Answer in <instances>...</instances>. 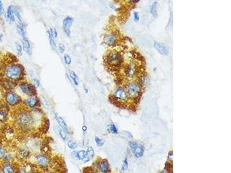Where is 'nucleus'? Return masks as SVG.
I'll return each instance as SVG.
<instances>
[{
    "mask_svg": "<svg viewBox=\"0 0 231 173\" xmlns=\"http://www.w3.org/2000/svg\"><path fill=\"white\" fill-rule=\"evenodd\" d=\"M32 153L31 150L26 147L20 148L15 153V159H16L20 164L29 160L31 158Z\"/></svg>",
    "mask_w": 231,
    "mask_h": 173,
    "instance_id": "nucleus-6",
    "label": "nucleus"
},
{
    "mask_svg": "<svg viewBox=\"0 0 231 173\" xmlns=\"http://www.w3.org/2000/svg\"><path fill=\"white\" fill-rule=\"evenodd\" d=\"M168 158L170 161H173V151L169 152L168 154Z\"/></svg>",
    "mask_w": 231,
    "mask_h": 173,
    "instance_id": "nucleus-50",
    "label": "nucleus"
},
{
    "mask_svg": "<svg viewBox=\"0 0 231 173\" xmlns=\"http://www.w3.org/2000/svg\"><path fill=\"white\" fill-rule=\"evenodd\" d=\"M21 42L23 43V47L24 50L26 52L27 54H28V55H30L31 51V45L30 42L28 41V39L26 38H22Z\"/></svg>",
    "mask_w": 231,
    "mask_h": 173,
    "instance_id": "nucleus-25",
    "label": "nucleus"
},
{
    "mask_svg": "<svg viewBox=\"0 0 231 173\" xmlns=\"http://www.w3.org/2000/svg\"><path fill=\"white\" fill-rule=\"evenodd\" d=\"M39 104V99L36 96H31L24 100V104L26 105V107L30 110H33L36 108Z\"/></svg>",
    "mask_w": 231,
    "mask_h": 173,
    "instance_id": "nucleus-16",
    "label": "nucleus"
},
{
    "mask_svg": "<svg viewBox=\"0 0 231 173\" xmlns=\"http://www.w3.org/2000/svg\"><path fill=\"white\" fill-rule=\"evenodd\" d=\"M86 155V151L82 150L80 151H77V159L79 160L83 161Z\"/></svg>",
    "mask_w": 231,
    "mask_h": 173,
    "instance_id": "nucleus-31",
    "label": "nucleus"
},
{
    "mask_svg": "<svg viewBox=\"0 0 231 173\" xmlns=\"http://www.w3.org/2000/svg\"><path fill=\"white\" fill-rule=\"evenodd\" d=\"M5 136L9 140H12L15 137V130L14 128L9 126L5 131Z\"/></svg>",
    "mask_w": 231,
    "mask_h": 173,
    "instance_id": "nucleus-24",
    "label": "nucleus"
},
{
    "mask_svg": "<svg viewBox=\"0 0 231 173\" xmlns=\"http://www.w3.org/2000/svg\"><path fill=\"white\" fill-rule=\"evenodd\" d=\"M14 9L15 7L14 5H10L8 7L7 16L8 20L11 22L14 21Z\"/></svg>",
    "mask_w": 231,
    "mask_h": 173,
    "instance_id": "nucleus-23",
    "label": "nucleus"
},
{
    "mask_svg": "<svg viewBox=\"0 0 231 173\" xmlns=\"http://www.w3.org/2000/svg\"><path fill=\"white\" fill-rule=\"evenodd\" d=\"M4 12V7H3V4L1 1H0V16L3 14Z\"/></svg>",
    "mask_w": 231,
    "mask_h": 173,
    "instance_id": "nucleus-49",
    "label": "nucleus"
},
{
    "mask_svg": "<svg viewBox=\"0 0 231 173\" xmlns=\"http://www.w3.org/2000/svg\"><path fill=\"white\" fill-rule=\"evenodd\" d=\"M73 23V19L70 17H66L63 21V27L64 32L67 36H70V27Z\"/></svg>",
    "mask_w": 231,
    "mask_h": 173,
    "instance_id": "nucleus-18",
    "label": "nucleus"
},
{
    "mask_svg": "<svg viewBox=\"0 0 231 173\" xmlns=\"http://www.w3.org/2000/svg\"><path fill=\"white\" fill-rule=\"evenodd\" d=\"M169 173V172H168V171H167V170H164V171H162V172H161V173Z\"/></svg>",
    "mask_w": 231,
    "mask_h": 173,
    "instance_id": "nucleus-53",
    "label": "nucleus"
},
{
    "mask_svg": "<svg viewBox=\"0 0 231 173\" xmlns=\"http://www.w3.org/2000/svg\"><path fill=\"white\" fill-rule=\"evenodd\" d=\"M128 160L127 158H126L124 159V162H123V165H122V168H121V171L123 172L126 171L128 168Z\"/></svg>",
    "mask_w": 231,
    "mask_h": 173,
    "instance_id": "nucleus-40",
    "label": "nucleus"
},
{
    "mask_svg": "<svg viewBox=\"0 0 231 173\" xmlns=\"http://www.w3.org/2000/svg\"><path fill=\"white\" fill-rule=\"evenodd\" d=\"M9 106L7 103L2 104L0 106V122H4L7 119Z\"/></svg>",
    "mask_w": 231,
    "mask_h": 173,
    "instance_id": "nucleus-19",
    "label": "nucleus"
},
{
    "mask_svg": "<svg viewBox=\"0 0 231 173\" xmlns=\"http://www.w3.org/2000/svg\"><path fill=\"white\" fill-rule=\"evenodd\" d=\"M64 62L67 64V65H70L72 62V60H71V58L70 57V56L68 54H65L64 55Z\"/></svg>",
    "mask_w": 231,
    "mask_h": 173,
    "instance_id": "nucleus-41",
    "label": "nucleus"
},
{
    "mask_svg": "<svg viewBox=\"0 0 231 173\" xmlns=\"http://www.w3.org/2000/svg\"><path fill=\"white\" fill-rule=\"evenodd\" d=\"M58 134L61 138H62L64 141H67V133L65 131H64L63 130H62L61 128L58 130Z\"/></svg>",
    "mask_w": 231,
    "mask_h": 173,
    "instance_id": "nucleus-37",
    "label": "nucleus"
},
{
    "mask_svg": "<svg viewBox=\"0 0 231 173\" xmlns=\"http://www.w3.org/2000/svg\"><path fill=\"white\" fill-rule=\"evenodd\" d=\"M113 99L117 102L120 103H124L128 100V95L126 92V90L123 88L120 87L115 90L113 95Z\"/></svg>",
    "mask_w": 231,
    "mask_h": 173,
    "instance_id": "nucleus-10",
    "label": "nucleus"
},
{
    "mask_svg": "<svg viewBox=\"0 0 231 173\" xmlns=\"http://www.w3.org/2000/svg\"><path fill=\"white\" fill-rule=\"evenodd\" d=\"M2 173H20V164L5 163L1 168Z\"/></svg>",
    "mask_w": 231,
    "mask_h": 173,
    "instance_id": "nucleus-12",
    "label": "nucleus"
},
{
    "mask_svg": "<svg viewBox=\"0 0 231 173\" xmlns=\"http://www.w3.org/2000/svg\"><path fill=\"white\" fill-rule=\"evenodd\" d=\"M126 91L128 97L135 99L139 96L141 92V87L138 83H129L126 85Z\"/></svg>",
    "mask_w": 231,
    "mask_h": 173,
    "instance_id": "nucleus-7",
    "label": "nucleus"
},
{
    "mask_svg": "<svg viewBox=\"0 0 231 173\" xmlns=\"http://www.w3.org/2000/svg\"><path fill=\"white\" fill-rule=\"evenodd\" d=\"M105 62L108 67L115 68L119 67L122 62V56L119 51L113 50L105 55Z\"/></svg>",
    "mask_w": 231,
    "mask_h": 173,
    "instance_id": "nucleus-4",
    "label": "nucleus"
},
{
    "mask_svg": "<svg viewBox=\"0 0 231 173\" xmlns=\"http://www.w3.org/2000/svg\"><path fill=\"white\" fill-rule=\"evenodd\" d=\"M150 12L154 17L157 16V2H154V3L152 4L151 7L150 8Z\"/></svg>",
    "mask_w": 231,
    "mask_h": 173,
    "instance_id": "nucleus-34",
    "label": "nucleus"
},
{
    "mask_svg": "<svg viewBox=\"0 0 231 173\" xmlns=\"http://www.w3.org/2000/svg\"><path fill=\"white\" fill-rule=\"evenodd\" d=\"M40 150H41V153L50 155L51 150H50V148L49 143L44 141L41 144V148H40Z\"/></svg>",
    "mask_w": 231,
    "mask_h": 173,
    "instance_id": "nucleus-26",
    "label": "nucleus"
},
{
    "mask_svg": "<svg viewBox=\"0 0 231 173\" xmlns=\"http://www.w3.org/2000/svg\"><path fill=\"white\" fill-rule=\"evenodd\" d=\"M19 87L25 94L31 97L35 96L36 88L34 85L26 82H21L19 84Z\"/></svg>",
    "mask_w": 231,
    "mask_h": 173,
    "instance_id": "nucleus-13",
    "label": "nucleus"
},
{
    "mask_svg": "<svg viewBox=\"0 0 231 173\" xmlns=\"http://www.w3.org/2000/svg\"><path fill=\"white\" fill-rule=\"evenodd\" d=\"M70 78L71 79V80L73 81V83L75 84V85H77L79 84V77L77 76V75L75 73L74 71L73 70H71L70 72Z\"/></svg>",
    "mask_w": 231,
    "mask_h": 173,
    "instance_id": "nucleus-29",
    "label": "nucleus"
},
{
    "mask_svg": "<svg viewBox=\"0 0 231 173\" xmlns=\"http://www.w3.org/2000/svg\"><path fill=\"white\" fill-rule=\"evenodd\" d=\"M52 156L43 153H39L33 155L32 162L42 171L49 168Z\"/></svg>",
    "mask_w": 231,
    "mask_h": 173,
    "instance_id": "nucleus-3",
    "label": "nucleus"
},
{
    "mask_svg": "<svg viewBox=\"0 0 231 173\" xmlns=\"http://www.w3.org/2000/svg\"><path fill=\"white\" fill-rule=\"evenodd\" d=\"M67 146L71 150H75L78 147V144L77 142L72 140H67Z\"/></svg>",
    "mask_w": 231,
    "mask_h": 173,
    "instance_id": "nucleus-28",
    "label": "nucleus"
},
{
    "mask_svg": "<svg viewBox=\"0 0 231 173\" xmlns=\"http://www.w3.org/2000/svg\"><path fill=\"white\" fill-rule=\"evenodd\" d=\"M109 129L110 132H111L113 134H117L118 130L116 126V125L113 124L110 125L109 126Z\"/></svg>",
    "mask_w": 231,
    "mask_h": 173,
    "instance_id": "nucleus-39",
    "label": "nucleus"
},
{
    "mask_svg": "<svg viewBox=\"0 0 231 173\" xmlns=\"http://www.w3.org/2000/svg\"><path fill=\"white\" fill-rule=\"evenodd\" d=\"M16 48L18 53V55H21L22 54V47L21 45L19 43H16Z\"/></svg>",
    "mask_w": 231,
    "mask_h": 173,
    "instance_id": "nucleus-42",
    "label": "nucleus"
},
{
    "mask_svg": "<svg viewBox=\"0 0 231 173\" xmlns=\"http://www.w3.org/2000/svg\"><path fill=\"white\" fill-rule=\"evenodd\" d=\"M83 173H99V171L97 169L94 168L92 166L90 167H84L83 169Z\"/></svg>",
    "mask_w": 231,
    "mask_h": 173,
    "instance_id": "nucleus-30",
    "label": "nucleus"
},
{
    "mask_svg": "<svg viewBox=\"0 0 231 173\" xmlns=\"http://www.w3.org/2000/svg\"><path fill=\"white\" fill-rule=\"evenodd\" d=\"M154 47L162 55H165L168 54V48H167V47L164 46L163 44H161L157 42H155Z\"/></svg>",
    "mask_w": 231,
    "mask_h": 173,
    "instance_id": "nucleus-22",
    "label": "nucleus"
},
{
    "mask_svg": "<svg viewBox=\"0 0 231 173\" xmlns=\"http://www.w3.org/2000/svg\"><path fill=\"white\" fill-rule=\"evenodd\" d=\"M133 19H134V20H135L136 22H138L139 21V14L138 12H135L133 13Z\"/></svg>",
    "mask_w": 231,
    "mask_h": 173,
    "instance_id": "nucleus-46",
    "label": "nucleus"
},
{
    "mask_svg": "<svg viewBox=\"0 0 231 173\" xmlns=\"http://www.w3.org/2000/svg\"><path fill=\"white\" fill-rule=\"evenodd\" d=\"M70 156L73 159L77 160V151L73 150L72 152L70 153Z\"/></svg>",
    "mask_w": 231,
    "mask_h": 173,
    "instance_id": "nucleus-45",
    "label": "nucleus"
},
{
    "mask_svg": "<svg viewBox=\"0 0 231 173\" xmlns=\"http://www.w3.org/2000/svg\"><path fill=\"white\" fill-rule=\"evenodd\" d=\"M104 41L106 45L111 46L116 43L117 41V35L115 32H110L104 35Z\"/></svg>",
    "mask_w": 231,
    "mask_h": 173,
    "instance_id": "nucleus-17",
    "label": "nucleus"
},
{
    "mask_svg": "<svg viewBox=\"0 0 231 173\" xmlns=\"http://www.w3.org/2000/svg\"><path fill=\"white\" fill-rule=\"evenodd\" d=\"M4 74L5 78L17 82L23 79L24 76V69L19 63H12L5 67Z\"/></svg>",
    "mask_w": 231,
    "mask_h": 173,
    "instance_id": "nucleus-2",
    "label": "nucleus"
},
{
    "mask_svg": "<svg viewBox=\"0 0 231 173\" xmlns=\"http://www.w3.org/2000/svg\"><path fill=\"white\" fill-rule=\"evenodd\" d=\"M55 119H56V121L57 122L58 124L59 125V126H60V128L62 130H63L64 131H65L67 133H69L68 127L66 124L65 121L63 119V118L61 117L58 114H56L55 115Z\"/></svg>",
    "mask_w": 231,
    "mask_h": 173,
    "instance_id": "nucleus-21",
    "label": "nucleus"
},
{
    "mask_svg": "<svg viewBox=\"0 0 231 173\" xmlns=\"http://www.w3.org/2000/svg\"><path fill=\"white\" fill-rule=\"evenodd\" d=\"M0 85L4 90L7 91V92L14 90L17 85V83L16 82H14L12 80L4 78L0 80Z\"/></svg>",
    "mask_w": 231,
    "mask_h": 173,
    "instance_id": "nucleus-15",
    "label": "nucleus"
},
{
    "mask_svg": "<svg viewBox=\"0 0 231 173\" xmlns=\"http://www.w3.org/2000/svg\"><path fill=\"white\" fill-rule=\"evenodd\" d=\"M2 173V172H1V173Z\"/></svg>",
    "mask_w": 231,
    "mask_h": 173,
    "instance_id": "nucleus-55",
    "label": "nucleus"
},
{
    "mask_svg": "<svg viewBox=\"0 0 231 173\" xmlns=\"http://www.w3.org/2000/svg\"><path fill=\"white\" fill-rule=\"evenodd\" d=\"M4 97L6 103L11 106H15L21 103V97L12 91L6 92Z\"/></svg>",
    "mask_w": 231,
    "mask_h": 173,
    "instance_id": "nucleus-9",
    "label": "nucleus"
},
{
    "mask_svg": "<svg viewBox=\"0 0 231 173\" xmlns=\"http://www.w3.org/2000/svg\"><path fill=\"white\" fill-rule=\"evenodd\" d=\"M129 144L134 156L137 158H139L143 155L145 148L143 144L135 141H131Z\"/></svg>",
    "mask_w": 231,
    "mask_h": 173,
    "instance_id": "nucleus-11",
    "label": "nucleus"
},
{
    "mask_svg": "<svg viewBox=\"0 0 231 173\" xmlns=\"http://www.w3.org/2000/svg\"><path fill=\"white\" fill-rule=\"evenodd\" d=\"M42 173H58L57 172H56V171H54V170H52V169H50V168H48V169H47V170H45V171H42Z\"/></svg>",
    "mask_w": 231,
    "mask_h": 173,
    "instance_id": "nucleus-48",
    "label": "nucleus"
},
{
    "mask_svg": "<svg viewBox=\"0 0 231 173\" xmlns=\"http://www.w3.org/2000/svg\"><path fill=\"white\" fill-rule=\"evenodd\" d=\"M95 142L96 143V144L98 147H102L105 144V140L102 138H99L98 137H95Z\"/></svg>",
    "mask_w": 231,
    "mask_h": 173,
    "instance_id": "nucleus-36",
    "label": "nucleus"
},
{
    "mask_svg": "<svg viewBox=\"0 0 231 173\" xmlns=\"http://www.w3.org/2000/svg\"><path fill=\"white\" fill-rule=\"evenodd\" d=\"M65 50V46L64 45L63 43H60L59 45H58V50L60 51V53L61 54H63L64 51Z\"/></svg>",
    "mask_w": 231,
    "mask_h": 173,
    "instance_id": "nucleus-44",
    "label": "nucleus"
},
{
    "mask_svg": "<svg viewBox=\"0 0 231 173\" xmlns=\"http://www.w3.org/2000/svg\"><path fill=\"white\" fill-rule=\"evenodd\" d=\"M49 31V32H50V34L52 35V36L55 39L56 37L57 36V31H56V29H55V28H52V29H50Z\"/></svg>",
    "mask_w": 231,
    "mask_h": 173,
    "instance_id": "nucleus-43",
    "label": "nucleus"
},
{
    "mask_svg": "<svg viewBox=\"0 0 231 173\" xmlns=\"http://www.w3.org/2000/svg\"><path fill=\"white\" fill-rule=\"evenodd\" d=\"M42 173V171L41 170H40L39 168H37L35 170H33V171H30L28 173Z\"/></svg>",
    "mask_w": 231,
    "mask_h": 173,
    "instance_id": "nucleus-51",
    "label": "nucleus"
},
{
    "mask_svg": "<svg viewBox=\"0 0 231 173\" xmlns=\"http://www.w3.org/2000/svg\"><path fill=\"white\" fill-rule=\"evenodd\" d=\"M33 82H34V86L35 87V88H38V87H39V85H40V82H39V81L38 80H37V79H34L33 80Z\"/></svg>",
    "mask_w": 231,
    "mask_h": 173,
    "instance_id": "nucleus-47",
    "label": "nucleus"
},
{
    "mask_svg": "<svg viewBox=\"0 0 231 173\" xmlns=\"http://www.w3.org/2000/svg\"><path fill=\"white\" fill-rule=\"evenodd\" d=\"M82 129H83V131H87V126H83L82 127Z\"/></svg>",
    "mask_w": 231,
    "mask_h": 173,
    "instance_id": "nucleus-52",
    "label": "nucleus"
},
{
    "mask_svg": "<svg viewBox=\"0 0 231 173\" xmlns=\"http://www.w3.org/2000/svg\"><path fill=\"white\" fill-rule=\"evenodd\" d=\"M2 35L0 34V39H1V38H2Z\"/></svg>",
    "mask_w": 231,
    "mask_h": 173,
    "instance_id": "nucleus-54",
    "label": "nucleus"
},
{
    "mask_svg": "<svg viewBox=\"0 0 231 173\" xmlns=\"http://www.w3.org/2000/svg\"><path fill=\"white\" fill-rule=\"evenodd\" d=\"M35 116V109L32 110L27 107L20 109L14 118V125L16 130L22 135H27L34 132L38 127V120Z\"/></svg>",
    "mask_w": 231,
    "mask_h": 173,
    "instance_id": "nucleus-1",
    "label": "nucleus"
},
{
    "mask_svg": "<svg viewBox=\"0 0 231 173\" xmlns=\"http://www.w3.org/2000/svg\"><path fill=\"white\" fill-rule=\"evenodd\" d=\"M48 36H49V42H50V45L51 46L54 48V49H56V42H55V38L52 36V35L50 34L49 31H48Z\"/></svg>",
    "mask_w": 231,
    "mask_h": 173,
    "instance_id": "nucleus-35",
    "label": "nucleus"
},
{
    "mask_svg": "<svg viewBox=\"0 0 231 173\" xmlns=\"http://www.w3.org/2000/svg\"><path fill=\"white\" fill-rule=\"evenodd\" d=\"M7 153L6 149L2 145H0V160H3L6 153Z\"/></svg>",
    "mask_w": 231,
    "mask_h": 173,
    "instance_id": "nucleus-38",
    "label": "nucleus"
},
{
    "mask_svg": "<svg viewBox=\"0 0 231 173\" xmlns=\"http://www.w3.org/2000/svg\"><path fill=\"white\" fill-rule=\"evenodd\" d=\"M86 151V155L84 160L82 161L84 163H87L89 162H90L92 159L95 156V151L94 148L91 147L89 146L87 147Z\"/></svg>",
    "mask_w": 231,
    "mask_h": 173,
    "instance_id": "nucleus-20",
    "label": "nucleus"
},
{
    "mask_svg": "<svg viewBox=\"0 0 231 173\" xmlns=\"http://www.w3.org/2000/svg\"><path fill=\"white\" fill-rule=\"evenodd\" d=\"M138 66L134 62H131L126 65L125 68V75L128 79H132L136 75L138 72Z\"/></svg>",
    "mask_w": 231,
    "mask_h": 173,
    "instance_id": "nucleus-14",
    "label": "nucleus"
},
{
    "mask_svg": "<svg viewBox=\"0 0 231 173\" xmlns=\"http://www.w3.org/2000/svg\"></svg>",
    "mask_w": 231,
    "mask_h": 173,
    "instance_id": "nucleus-56",
    "label": "nucleus"
},
{
    "mask_svg": "<svg viewBox=\"0 0 231 173\" xmlns=\"http://www.w3.org/2000/svg\"><path fill=\"white\" fill-rule=\"evenodd\" d=\"M92 167L101 173H111L109 162L106 159H98L92 163Z\"/></svg>",
    "mask_w": 231,
    "mask_h": 173,
    "instance_id": "nucleus-8",
    "label": "nucleus"
},
{
    "mask_svg": "<svg viewBox=\"0 0 231 173\" xmlns=\"http://www.w3.org/2000/svg\"><path fill=\"white\" fill-rule=\"evenodd\" d=\"M14 159H15V155H13L12 153L7 152L3 160L5 163H14Z\"/></svg>",
    "mask_w": 231,
    "mask_h": 173,
    "instance_id": "nucleus-27",
    "label": "nucleus"
},
{
    "mask_svg": "<svg viewBox=\"0 0 231 173\" xmlns=\"http://www.w3.org/2000/svg\"><path fill=\"white\" fill-rule=\"evenodd\" d=\"M14 14H15V16L17 17V19L19 21V23H20L19 24H21V26H23L24 27L23 21L22 19H21V14H20V12H19V11L18 8H16V7H15V9H14Z\"/></svg>",
    "mask_w": 231,
    "mask_h": 173,
    "instance_id": "nucleus-33",
    "label": "nucleus"
},
{
    "mask_svg": "<svg viewBox=\"0 0 231 173\" xmlns=\"http://www.w3.org/2000/svg\"><path fill=\"white\" fill-rule=\"evenodd\" d=\"M24 26H21V24H17V26H16L17 31L19 33V34L21 35L22 38H26V32H25V31L24 29Z\"/></svg>",
    "mask_w": 231,
    "mask_h": 173,
    "instance_id": "nucleus-32",
    "label": "nucleus"
},
{
    "mask_svg": "<svg viewBox=\"0 0 231 173\" xmlns=\"http://www.w3.org/2000/svg\"><path fill=\"white\" fill-rule=\"evenodd\" d=\"M49 168L58 173H66V168L64 160L58 156L52 157Z\"/></svg>",
    "mask_w": 231,
    "mask_h": 173,
    "instance_id": "nucleus-5",
    "label": "nucleus"
}]
</instances>
